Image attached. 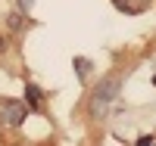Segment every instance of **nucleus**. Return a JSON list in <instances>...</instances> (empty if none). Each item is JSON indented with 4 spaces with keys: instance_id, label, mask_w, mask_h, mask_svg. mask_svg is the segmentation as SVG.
I'll list each match as a JSON object with an SVG mask.
<instances>
[{
    "instance_id": "nucleus-1",
    "label": "nucleus",
    "mask_w": 156,
    "mask_h": 146,
    "mask_svg": "<svg viewBox=\"0 0 156 146\" xmlns=\"http://www.w3.org/2000/svg\"><path fill=\"white\" fill-rule=\"evenodd\" d=\"M119 90H122V78H119V75H109V78H103V81L94 87V93H90V103H87V109H90V118H94V121H103V118H106V115L115 109Z\"/></svg>"
},
{
    "instance_id": "nucleus-2",
    "label": "nucleus",
    "mask_w": 156,
    "mask_h": 146,
    "mask_svg": "<svg viewBox=\"0 0 156 146\" xmlns=\"http://www.w3.org/2000/svg\"><path fill=\"white\" fill-rule=\"evenodd\" d=\"M25 115H28V106H25L22 100H3L0 103V121H3L6 127H22Z\"/></svg>"
},
{
    "instance_id": "nucleus-3",
    "label": "nucleus",
    "mask_w": 156,
    "mask_h": 146,
    "mask_svg": "<svg viewBox=\"0 0 156 146\" xmlns=\"http://www.w3.org/2000/svg\"><path fill=\"white\" fill-rule=\"evenodd\" d=\"M115 9H122V12H131V16H137V12H144V0H112Z\"/></svg>"
},
{
    "instance_id": "nucleus-4",
    "label": "nucleus",
    "mask_w": 156,
    "mask_h": 146,
    "mask_svg": "<svg viewBox=\"0 0 156 146\" xmlns=\"http://www.w3.org/2000/svg\"><path fill=\"white\" fill-rule=\"evenodd\" d=\"M6 25H9V31H25V28H28L25 16H19V12H9V16H6Z\"/></svg>"
},
{
    "instance_id": "nucleus-5",
    "label": "nucleus",
    "mask_w": 156,
    "mask_h": 146,
    "mask_svg": "<svg viewBox=\"0 0 156 146\" xmlns=\"http://www.w3.org/2000/svg\"><path fill=\"white\" fill-rule=\"evenodd\" d=\"M25 97H28V106H31V109H37V106H41V90H37L34 84L25 87Z\"/></svg>"
},
{
    "instance_id": "nucleus-6",
    "label": "nucleus",
    "mask_w": 156,
    "mask_h": 146,
    "mask_svg": "<svg viewBox=\"0 0 156 146\" xmlns=\"http://www.w3.org/2000/svg\"><path fill=\"white\" fill-rule=\"evenodd\" d=\"M75 69H78V75H81V78H87V72H90V62H87L84 56H78V59H75Z\"/></svg>"
},
{
    "instance_id": "nucleus-7",
    "label": "nucleus",
    "mask_w": 156,
    "mask_h": 146,
    "mask_svg": "<svg viewBox=\"0 0 156 146\" xmlns=\"http://www.w3.org/2000/svg\"><path fill=\"white\" fill-rule=\"evenodd\" d=\"M19 6H25V9H28V6H31V0H19Z\"/></svg>"
},
{
    "instance_id": "nucleus-8",
    "label": "nucleus",
    "mask_w": 156,
    "mask_h": 146,
    "mask_svg": "<svg viewBox=\"0 0 156 146\" xmlns=\"http://www.w3.org/2000/svg\"><path fill=\"white\" fill-rule=\"evenodd\" d=\"M3 47H6V41H3V37H0V50H3Z\"/></svg>"
},
{
    "instance_id": "nucleus-9",
    "label": "nucleus",
    "mask_w": 156,
    "mask_h": 146,
    "mask_svg": "<svg viewBox=\"0 0 156 146\" xmlns=\"http://www.w3.org/2000/svg\"><path fill=\"white\" fill-rule=\"evenodd\" d=\"M153 84H156V78H153Z\"/></svg>"
}]
</instances>
